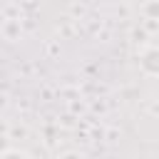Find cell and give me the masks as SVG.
Returning a JSON list of instances; mask_svg holds the SVG:
<instances>
[{"label": "cell", "instance_id": "cell-1", "mask_svg": "<svg viewBox=\"0 0 159 159\" xmlns=\"http://www.w3.org/2000/svg\"><path fill=\"white\" fill-rule=\"evenodd\" d=\"M139 70L147 77H157L159 75V50L154 45H149L142 55H139Z\"/></svg>", "mask_w": 159, "mask_h": 159}, {"label": "cell", "instance_id": "cell-2", "mask_svg": "<svg viewBox=\"0 0 159 159\" xmlns=\"http://www.w3.org/2000/svg\"><path fill=\"white\" fill-rule=\"evenodd\" d=\"M0 159H30V154L22 152V149H5L0 154Z\"/></svg>", "mask_w": 159, "mask_h": 159}, {"label": "cell", "instance_id": "cell-3", "mask_svg": "<svg viewBox=\"0 0 159 159\" xmlns=\"http://www.w3.org/2000/svg\"><path fill=\"white\" fill-rule=\"evenodd\" d=\"M2 32H5L7 40H15V37L20 35V22H7V25L2 27Z\"/></svg>", "mask_w": 159, "mask_h": 159}, {"label": "cell", "instance_id": "cell-4", "mask_svg": "<svg viewBox=\"0 0 159 159\" xmlns=\"http://www.w3.org/2000/svg\"><path fill=\"white\" fill-rule=\"evenodd\" d=\"M144 15H147V20H157V15H159V5H157V0H152V2L144 5Z\"/></svg>", "mask_w": 159, "mask_h": 159}, {"label": "cell", "instance_id": "cell-5", "mask_svg": "<svg viewBox=\"0 0 159 159\" xmlns=\"http://www.w3.org/2000/svg\"><path fill=\"white\" fill-rule=\"evenodd\" d=\"M57 159H84V154H80V152H65V154H60Z\"/></svg>", "mask_w": 159, "mask_h": 159}, {"label": "cell", "instance_id": "cell-6", "mask_svg": "<svg viewBox=\"0 0 159 159\" xmlns=\"http://www.w3.org/2000/svg\"><path fill=\"white\" fill-rule=\"evenodd\" d=\"M25 2H37V0H25Z\"/></svg>", "mask_w": 159, "mask_h": 159}]
</instances>
